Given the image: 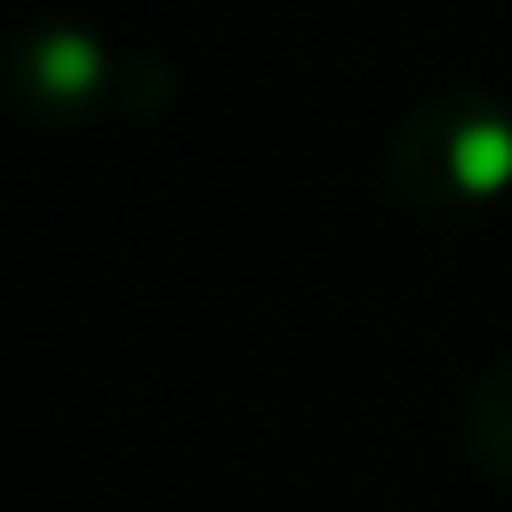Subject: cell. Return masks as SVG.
Listing matches in <instances>:
<instances>
[{"label":"cell","mask_w":512,"mask_h":512,"mask_svg":"<svg viewBox=\"0 0 512 512\" xmlns=\"http://www.w3.org/2000/svg\"><path fill=\"white\" fill-rule=\"evenodd\" d=\"M452 181L464 193H500L512 181V127L506 121H470L452 139Z\"/></svg>","instance_id":"1"},{"label":"cell","mask_w":512,"mask_h":512,"mask_svg":"<svg viewBox=\"0 0 512 512\" xmlns=\"http://www.w3.org/2000/svg\"><path fill=\"white\" fill-rule=\"evenodd\" d=\"M97 73H103V61H97V49L85 37H55L43 49V85L49 91H91Z\"/></svg>","instance_id":"2"}]
</instances>
